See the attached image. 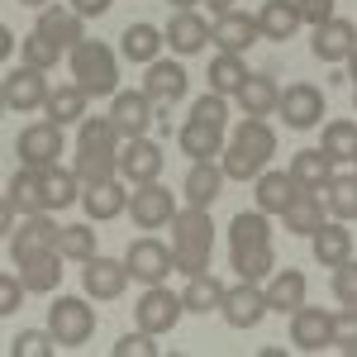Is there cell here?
<instances>
[{
    "instance_id": "6da1fadb",
    "label": "cell",
    "mask_w": 357,
    "mask_h": 357,
    "mask_svg": "<svg viewBox=\"0 0 357 357\" xmlns=\"http://www.w3.org/2000/svg\"><path fill=\"white\" fill-rule=\"evenodd\" d=\"M276 153V134L267 129V119H257V114H248L243 124L234 129L229 138V148H224V176H234V181H257L267 162H272Z\"/></svg>"
},
{
    "instance_id": "7a4b0ae2",
    "label": "cell",
    "mask_w": 357,
    "mask_h": 357,
    "mask_svg": "<svg viewBox=\"0 0 357 357\" xmlns=\"http://www.w3.org/2000/svg\"><path fill=\"white\" fill-rule=\"evenodd\" d=\"M172 248H176V272H186V276L210 272L215 224H210V210H205V205L176 210V220H172Z\"/></svg>"
},
{
    "instance_id": "3957f363",
    "label": "cell",
    "mask_w": 357,
    "mask_h": 357,
    "mask_svg": "<svg viewBox=\"0 0 357 357\" xmlns=\"http://www.w3.org/2000/svg\"><path fill=\"white\" fill-rule=\"evenodd\" d=\"M72 77L86 96H119V62L100 38H82L72 48Z\"/></svg>"
},
{
    "instance_id": "277c9868",
    "label": "cell",
    "mask_w": 357,
    "mask_h": 357,
    "mask_svg": "<svg viewBox=\"0 0 357 357\" xmlns=\"http://www.w3.org/2000/svg\"><path fill=\"white\" fill-rule=\"evenodd\" d=\"M48 329H53V338L62 348H82L96 333V310L86 301H77V296H57L48 305Z\"/></svg>"
},
{
    "instance_id": "5b68a950",
    "label": "cell",
    "mask_w": 357,
    "mask_h": 357,
    "mask_svg": "<svg viewBox=\"0 0 357 357\" xmlns=\"http://www.w3.org/2000/svg\"><path fill=\"white\" fill-rule=\"evenodd\" d=\"M124 262H129V276H134V281H143V286H162L167 272H176V248L158 243V238H138V243H129Z\"/></svg>"
},
{
    "instance_id": "8992f818",
    "label": "cell",
    "mask_w": 357,
    "mask_h": 357,
    "mask_svg": "<svg viewBox=\"0 0 357 357\" xmlns=\"http://www.w3.org/2000/svg\"><path fill=\"white\" fill-rule=\"evenodd\" d=\"M57 234H62V224L48 220V210L43 215H24L20 229H10V257H15V267L29 262V257H38V252H53Z\"/></svg>"
},
{
    "instance_id": "52a82bcc",
    "label": "cell",
    "mask_w": 357,
    "mask_h": 357,
    "mask_svg": "<svg viewBox=\"0 0 357 357\" xmlns=\"http://www.w3.org/2000/svg\"><path fill=\"white\" fill-rule=\"evenodd\" d=\"M15 153H20L24 167H38V172L57 167V153H62V124H53V119L29 124L24 134H20V143H15Z\"/></svg>"
},
{
    "instance_id": "ba28073f",
    "label": "cell",
    "mask_w": 357,
    "mask_h": 357,
    "mask_svg": "<svg viewBox=\"0 0 357 357\" xmlns=\"http://www.w3.org/2000/svg\"><path fill=\"white\" fill-rule=\"evenodd\" d=\"M181 310H186V301L172 296L167 286H148L143 301L134 305L138 329H148V333H172V329H176V319H181Z\"/></svg>"
},
{
    "instance_id": "9c48e42d",
    "label": "cell",
    "mask_w": 357,
    "mask_h": 357,
    "mask_svg": "<svg viewBox=\"0 0 357 357\" xmlns=\"http://www.w3.org/2000/svg\"><path fill=\"white\" fill-rule=\"evenodd\" d=\"M220 314L234 324V329H257L262 314H267V291H257V281H243V276H238V286L224 291Z\"/></svg>"
},
{
    "instance_id": "30bf717a",
    "label": "cell",
    "mask_w": 357,
    "mask_h": 357,
    "mask_svg": "<svg viewBox=\"0 0 357 357\" xmlns=\"http://www.w3.org/2000/svg\"><path fill=\"white\" fill-rule=\"evenodd\" d=\"M82 286L91 301H119L124 296V286H129V262L124 257H91L82 272Z\"/></svg>"
},
{
    "instance_id": "8fae6325",
    "label": "cell",
    "mask_w": 357,
    "mask_h": 357,
    "mask_svg": "<svg viewBox=\"0 0 357 357\" xmlns=\"http://www.w3.org/2000/svg\"><path fill=\"white\" fill-rule=\"evenodd\" d=\"M257 38H262V24H257V15H243V10H229V15H220V20L210 24V43H215L220 53L243 57Z\"/></svg>"
},
{
    "instance_id": "7c38bea8",
    "label": "cell",
    "mask_w": 357,
    "mask_h": 357,
    "mask_svg": "<svg viewBox=\"0 0 357 357\" xmlns=\"http://www.w3.org/2000/svg\"><path fill=\"white\" fill-rule=\"evenodd\" d=\"M129 215H134L138 229H167V224L176 220V200H172L167 186L148 181V186H138V191L129 195Z\"/></svg>"
},
{
    "instance_id": "4fadbf2b",
    "label": "cell",
    "mask_w": 357,
    "mask_h": 357,
    "mask_svg": "<svg viewBox=\"0 0 357 357\" xmlns=\"http://www.w3.org/2000/svg\"><path fill=\"white\" fill-rule=\"evenodd\" d=\"M281 119H286V129H314L319 124V114H324V96H319V86L310 82H296L281 91Z\"/></svg>"
},
{
    "instance_id": "5bb4252c",
    "label": "cell",
    "mask_w": 357,
    "mask_h": 357,
    "mask_svg": "<svg viewBox=\"0 0 357 357\" xmlns=\"http://www.w3.org/2000/svg\"><path fill=\"white\" fill-rule=\"evenodd\" d=\"M291 343L305 348V353L333 348V314H324L319 305H301V310L291 314Z\"/></svg>"
},
{
    "instance_id": "9a60e30c",
    "label": "cell",
    "mask_w": 357,
    "mask_h": 357,
    "mask_svg": "<svg viewBox=\"0 0 357 357\" xmlns=\"http://www.w3.org/2000/svg\"><path fill=\"white\" fill-rule=\"evenodd\" d=\"M48 100V82H43V67H15L10 77H5V110H38Z\"/></svg>"
},
{
    "instance_id": "2e32d148",
    "label": "cell",
    "mask_w": 357,
    "mask_h": 357,
    "mask_svg": "<svg viewBox=\"0 0 357 357\" xmlns=\"http://www.w3.org/2000/svg\"><path fill=\"white\" fill-rule=\"evenodd\" d=\"M162 148L153 143V138H129V148L119 153V172L134 181V186H148V181H158V172H162Z\"/></svg>"
},
{
    "instance_id": "e0dca14e",
    "label": "cell",
    "mask_w": 357,
    "mask_h": 357,
    "mask_svg": "<svg viewBox=\"0 0 357 357\" xmlns=\"http://www.w3.org/2000/svg\"><path fill=\"white\" fill-rule=\"evenodd\" d=\"M110 119L124 138H143L148 124H153V100H148V91H119L114 105H110Z\"/></svg>"
},
{
    "instance_id": "ac0fdd59",
    "label": "cell",
    "mask_w": 357,
    "mask_h": 357,
    "mask_svg": "<svg viewBox=\"0 0 357 357\" xmlns=\"http://www.w3.org/2000/svg\"><path fill=\"white\" fill-rule=\"evenodd\" d=\"M143 91H148V100H153L158 110L176 105V100L186 96V67H181V62H148Z\"/></svg>"
},
{
    "instance_id": "d6986e66",
    "label": "cell",
    "mask_w": 357,
    "mask_h": 357,
    "mask_svg": "<svg viewBox=\"0 0 357 357\" xmlns=\"http://www.w3.org/2000/svg\"><path fill=\"white\" fill-rule=\"evenodd\" d=\"M5 200H10L20 215H43V210H48V186H43V172H38V167L15 172V176H10V186H5Z\"/></svg>"
},
{
    "instance_id": "ffe728a7",
    "label": "cell",
    "mask_w": 357,
    "mask_h": 357,
    "mask_svg": "<svg viewBox=\"0 0 357 357\" xmlns=\"http://www.w3.org/2000/svg\"><path fill=\"white\" fill-rule=\"evenodd\" d=\"M310 48H314L319 62H348V53L357 48V24H348V20H329V24L314 29Z\"/></svg>"
},
{
    "instance_id": "44dd1931",
    "label": "cell",
    "mask_w": 357,
    "mask_h": 357,
    "mask_svg": "<svg viewBox=\"0 0 357 357\" xmlns=\"http://www.w3.org/2000/svg\"><path fill=\"white\" fill-rule=\"evenodd\" d=\"M176 143H181V153H186L191 162H205V158L224 153V129L220 124H205V119H186L181 134H176Z\"/></svg>"
},
{
    "instance_id": "7402d4cb",
    "label": "cell",
    "mask_w": 357,
    "mask_h": 357,
    "mask_svg": "<svg viewBox=\"0 0 357 357\" xmlns=\"http://www.w3.org/2000/svg\"><path fill=\"white\" fill-rule=\"evenodd\" d=\"M281 224H286L291 234H301V238H314V234H319V224H324V205H319V195L301 186L296 200L281 210Z\"/></svg>"
},
{
    "instance_id": "603a6c76",
    "label": "cell",
    "mask_w": 357,
    "mask_h": 357,
    "mask_svg": "<svg viewBox=\"0 0 357 357\" xmlns=\"http://www.w3.org/2000/svg\"><path fill=\"white\" fill-rule=\"evenodd\" d=\"M38 33H48L57 38L62 48H77L86 33H82V15L72 10V5H43L38 10Z\"/></svg>"
},
{
    "instance_id": "cb8c5ba5",
    "label": "cell",
    "mask_w": 357,
    "mask_h": 357,
    "mask_svg": "<svg viewBox=\"0 0 357 357\" xmlns=\"http://www.w3.org/2000/svg\"><path fill=\"white\" fill-rule=\"evenodd\" d=\"M301 305H305V272L281 267V272L267 281V310H276V314H296Z\"/></svg>"
},
{
    "instance_id": "d4e9b609",
    "label": "cell",
    "mask_w": 357,
    "mask_h": 357,
    "mask_svg": "<svg viewBox=\"0 0 357 357\" xmlns=\"http://www.w3.org/2000/svg\"><path fill=\"white\" fill-rule=\"evenodd\" d=\"M291 176L301 181L305 191H324L333 181V158L324 148H301V153L291 158Z\"/></svg>"
},
{
    "instance_id": "484cf974",
    "label": "cell",
    "mask_w": 357,
    "mask_h": 357,
    "mask_svg": "<svg viewBox=\"0 0 357 357\" xmlns=\"http://www.w3.org/2000/svg\"><path fill=\"white\" fill-rule=\"evenodd\" d=\"M296 191H301V181L291 176V172H262L257 176V210H267V215H281L291 200H296Z\"/></svg>"
},
{
    "instance_id": "4316f807",
    "label": "cell",
    "mask_w": 357,
    "mask_h": 357,
    "mask_svg": "<svg viewBox=\"0 0 357 357\" xmlns=\"http://www.w3.org/2000/svg\"><path fill=\"white\" fill-rule=\"evenodd\" d=\"M348 257H353V234L343 229V220L338 224L324 220L319 234H314V262H319V267H343Z\"/></svg>"
},
{
    "instance_id": "83f0119b",
    "label": "cell",
    "mask_w": 357,
    "mask_h": 357,
    "mask_svg": "<svg viewBox=\"0 0 357 357\" xmlns=\"http://www.w3.org/2000/svg\"><path fill=\"white\" fill-rule=\"evenodd\" d=\"M162 43H167V33L158 24H129L119 33V53L129 57V62H158Z\"/></svg>"
},
{
    "instance_id": "f1b7e54d",
    "label": "cell",
    "mask_w": 357,
    "mask_h": 357,
    "mask_svg": "<svg viewBox=\"0 0 357 357\" xmlns=\"http://www.w3.org/2000/svg\"><path fill=\"white\" fill-rule=\"evenodd\" d=\"M20 276H24L29 291H38V296H53L57 286H62V252H38V257H29L20 262Z\"/></svg>"
},
{
    "instance_id": "f546056e",
    "label": "cell",
    "mask_w": 357,
    "mask_h": 357,
    "mask_svg": "<svg viewBox=\"0 0 357 357\" xmlns=\"http://www.w3.org/2000/svg\"><path fill=\"white\" fill-rule=\"evenodd\" d=\"M257 24H262V38H276V43H281V38H291L305 20H301V5H296V0H267V5L257 10Z\"/></svg>"
},
{
    "instance_id": "4dcf8cb0",
    "label": "cell",
    "mask_w": 357,
    "mask_h": 357,
    "mask_svg": "<svg viewBox=\"0 0 357 357\" xmlns=\"http://www.w3.org/2000/svg\"><path fill=\"white\" fill-rule=\"evenodd\" d=\"M210 43V24L200 20V15H191V10H181L172 24H167V48L172 53H200Z\"/></svg>"
},
{
    "instance_id": "1f68e13d",
    "label": "cell",
    "mask_w": 357,
    "mask_h": 357,
    "mask_svg": "<svg viewBox=\"0 0 357 357\" xmlns=\"http://www.w3.org/2000/svg\"><path fill=\"white\" fill-rule=\"evenodd\" d=\"M220 186H224V167H215V158H205V162H191L186 172V200L191 205H215L220 200Z\"/></svg>"
},
{
    "instance_id": "d6a6232c",
    "label": "cell",
    "mask_w": 357,
    "mask_h": 357,
    "mask_svg": "<svg viewBox=\"0 0 357 357\" xmlns=\"http://www.w3.org/2000/svg\"><path fill=\"white\" fill-rule=\"evenodd\" d=\"M238 105H243V114H272L276 105H281V91H276V82L267 77V72H248V82L238 86Z\"/></svg>"
},
{
    "instance_id": "836d02e7",
    "label": "cell",
    "mask_w": 357,
    "mask_h": 357,
    "mask_svg": "<svg viewBox=\"0 0 357 357\" xmlns=\"http://www.w3.org/2000/svg\"><path fill=\"white\" fill-rule=\"evenodd\" d=\"M82 205H86V220H114V215H124L129 191L119 181H100V186H86L82 191Z\"/></svg>"
},
{
    "instance_id": "e575fe53",
    "label": "cell",
    "mask_w": 357,
    "mask_h": 357,
    "mask_svg": "<svg viewBox=\"0 0 357 357\" xmlns=\"http://www.w3.org/2000/svg\"><path fill=\"white\" fill-rule=\"evenodd\" d=\"M43 110H48L53 124H82V119H86V91L77 82H72V86H53L48 100H43Z\"/></svg>"
},
{
    "instance_id": "d590c367",
    "label": "cell",
    "mask_w": 357,
    "mask_h": 357,
    "mask_svg": "<svg viewBox=\"0 0 357 357\" xmlns=\"http://www.w3.org/2000/svg\"><path fill=\"white\" fill-rule=\"evenodd\" d=\"M229 262H234V272L243 276V281H262V276H272V267H276V257H272V243L229 248Z\"/></svg>"
},
{
    "instance_id": "8d00e7d4",
    "label": "cell",
    "mask_w": 357,
    "mask_h": 357,
    "mask_svg": "<svg viewBox=\"0 0 357 357\" xmlns=\"http://www.w3.org/2000/svg\"><path fill=\"white\" fill-rule=\"evenodd\" d=\"M119 129H114V119H100V114H91L82 119V134H77V148L82 153H119Z\"/></svg>"
},
{
    "instance_id": "74e56055",
    "label": "cell",
    "mask_w": 357,
    "mask_h": 357,
    "mask_svg": "<svg viewBox=\"0 0 357 357\" xmlns=\"http://www.w3.org/2000/svg\"><path fill=\"white\" fill-rule=\"evenodd\" d=\"M319 148L329 153L333 162H357V119H333V124H324V143Z\"/></svg>"
},
{
    "instance_id": "f35d334b",
    "label": "cell",
    "mask_w": 357,
    "mask_h": 357,
    "mask_svg": "<svg viewBox=\"0 0 357 357\" xmlns=\"http://www.w3.org/2000/svg\"><path fill=\"white\" fill-rule=\"evenodd\" d=\"M43 186H48V210H67L82 200V176L67 172V167H48L43 172Z\"/></svg>"
},
{
    "instance_id": "ab89813d",
    "label": "cell",
    "mask_w": 357,
    "mask_h": 357,
    "mask_svg": "<svg viewBox=\"0 0 357 357\" xmlns=\"http://www.w3.org/2000/svg\"><path fill=\"white\" fill-rule=\"evenodd\" d=\"M252 243H272L267 210H248V215H234V224H229V248H252Z\"/></svg>"
},
{
    "instance_id": "60d3db41",
    "label": "cell",
    "mask_w": 357,
    "mask_h": 357,
    "mask_svg": "<svg viewBox=\"0 0 357 357\" xmlns=\"http://www.w3.org/2000/svg\"><path fill=\"white\" fill-rule=\"evenodd\" d=\"M248 82V67L238 53H220L210 62V91H220V96H238V86Z\"/></svg>"
},
{
    "instance_id": "b9f144b4",
    "label": "cell",
    "mask_w": 357,
    "mask_h": 357,
    "mask_svg": "<svg viewBox=\"0 0 357 357\" xmlns=\"http://www.w3.org/2000/svg\"><path fill=\"white\" fill-rule=\"evenodd\" d=\"M72 172L82 176V186L114 181V172H119V153H82V148H77V162H72Z\"/></svg>"
},
{
    "instance_id": "7bdbcfd3",
    "label": "cell",
    "mask_w": 357,
    "mask_h": 357,
    "mask_svg": "<svg viewBox=\"0 0 357 357\" xmlns=\"http://www.w3.org/2000/svg\"><path fill=\"white\" fill-rule=\"evenodd\" d=\"M57 252L72 257V262H91V257H96V229H91V224H62Z\"/></svg>"
},
{
    "instance_id": "ee69618b",
    "label": "cell",
    "mask_w": 357,
    "mask_h": 357,
    "mask_svg": "<svg viewBox=\"0 0 357 357\" xmlns=\"http://www.w3.org/2000/svg\"><path fill=\"white\" fill-rule=\"evenodd\" d=\"M181 301H186V310H191V314H210V310H220V305H224V286L210 272H205V276H191V286H186V296H181Z\"/></svg>"
},
{
    "instance_id": "f6af8a7d",
    "label": "cell",
    "mask_w": 357,
    "mask_h": 357,
    "mask_svg": "<svg viewBox=\"0 0 357 357\" xmlns=\"http://www.w3.org/2000/svg\"><path fill=\"white\" fill-rule=\"evenodd\" d=\"M324 191H329V215L333 220H343V224L357 220V172L353 176H333Z\"/></svg>"
},
{
    "instance_id": "bcb514c9",
    "label": "cell",
    "mask_w": 357,
    "mask_h": 357,
    "mask_svg": "<svg viewBox=\"0 0 357 357\" xmlns=\"http://www.w3.org/2000/svg\"><path fill=\"white\" fill-rule=\"evenodd\" d=\"M57 57H62V43H57V38L38 33V29H33V33L24 38V62H29V67H43V72H53Z\"/></svg>"
},
{
    "instance_id": "7dc6e473",
    "label": "cell",
    "mask_w": 357,
    "mask_h": 357,
    "mask_svg": "<svg viewBox=\"0 0 357 357\" xmlns=\"http://www.w3.org/2000/svg\"><path fill=\"white\" fill-rule=\"evenodd\" d=\"M53 329L43 333V329H24L20 333V338H15V348H10V353L15 357H53Z\"/></svg>"
},
{
    "instance_id": "c3c4849f",
    "label": "cell",
    "mask_w": 357,
    "mask_h": 357,
    "mask_svg": "<svg viewBox=\"0 0 357 357\" xmlns=\"http://www.w3.org/2000/svg\"><path fill=\"white\" fill-rule=\"evenodd\" d=\"M191 119H205V124H220L224 129V119H229V96H220V91L200 96V100L191 105Z\"/></svg>"
},
{
    "instance_id": "681fc988",
    "label": "cell",
    "mask_w": 357,
    "mask_h": 357,
    "mask_svg": "<svg viewBox=\"0 0 357 357\" xmlns=\"http://www.w3.org/2000/svg\"><path fill=\"white\" fill-rule=\"evenodd\" d=\"M333 348L357 353V305H348L343 314H333Z\"/></svg>"
},
{
    "instance_id": "f907efd6",
    "label": "cell",
    "mask_w": 357,
    "mask_h": 357,
    "mask_svg": "<svg viewBox=\"0 0 357 357\" xmlns=\"http://www.w3.org/2000/svg\"><path fill=\"white\" fill-rule=\"evenodd\" d=\"M114 357H158V343H153V333H148V329L124 333V338L114 343Z\"/></svg>"
},
{
    "instance_id": "816d5d0a",
    "label": "cell",
    "mask_w": 357,
    "mask_h": 357,
    "mask_svg": "<svg viewBox=\"0 0 357 357\" xmlns=\"http://www.w3.org/2000/svg\"><path fill=\"white\" fill-rule=\"evenodd\" d=\"M333 296L343 305H357V262L348 257L343 267H333Z\"/></svg>"
},
{
    "instance_id": "f5cc1de1",
    "label": "cell",
    "mask_w": 357,
    "mask_h": 357,
    "mask_svg": "<svg viewBox=\"0 0 357 357\" xmlns=\"http://www.w3.org/2000/svg\"><path fill=\"white\" fill-rule=\"evenodd\" d=\"M24 276H20V281H15V276H0V314H15V310H20V305H24Z\"/></svg>"
},
{
    "instance_id": "db71d44e",
    "label": "cell",
    "mask_w": 357,
    "mask_h": 357,
    "mask_svg": "<svg viewBox=\"0 0 357 357\" xmlns=\"http://www.w3.org/2000/svg\"><path fill=\"white\" fill-rule=\"evenodd\" d=\"M296 5H301V20L305 24H329L333 20V0H296Z\"/></svg>"
},
{
    "instance_id": "11a10c76",
    "label": "cell",
    "mask_w": 357,
    "mask_h": 357,
    "mask_svg": "<svg viewBox=\"0 0 357 357\" xmlns=\"http://www.w3.org/2000/svg\"><path fill=\"white\" fill-rule=\"evenodd\" d=\"M72 10H77V15H91V20H96V15H105V10H110V0H72Z\"/></svg>"
},
{
    "instance_id": "9f6ffc18",
    "label": "cell",
    "mask_w": 357,
    "mask_h": 357,
    "mask_svg": "<svg viewBox=\"0 0 357 357\" xmlns=\"http://www.w3.org/2000/svg\"><path fill=\"white\" fill-rule=\"evenodd\" d=\"M0 229H15V205L10 200H0Z\"/></svg>"
},
{
    "instance_id": "6f0895ef",
    "label": "cell",
    "mask_w": 357,
    "mask_h": 357,
    "mask_svg": "<svg viewBox=\"0 0 357 357\" xmlns=\"http://www.w3.org/2000/svg\"><path fill=\"white\" fill-rule=\"evenodd\" d=\"M205 5H210L215 15H229V10H234V0H205Z\"/></svg>"
},
{
    "instance_id": "680465c9",
    "label": "cell",
    "mask_w": 357,
    "mask_h": 357,
    "mask_svg": "<svg viewBox=\"0 0 357 357\" xmlns=\"http://www.w3.org/2000/svg\"><path fill=\"white\" fill-rule=\"evenodd\" d=\"M348 72H353V77H357V48H353V53H348Z\"/></svg>"
},
{
    "instance_id": "91938a15",
    "label": "cell",
    "mask_w": 357,
    "mask_h": 357,
    "mask_svg": "<svg viewBox=\"0 0 357 357\" xmlns=\"http://www.w3.org/2000/svg\"><path fill=\"white\" fill-rule=\"evenodd\" d=\"M172 5H176V10H191V5H200V0H172Z\"/></svg>"
},
{
    "instance_id": "94428289",
    "label": "cell",
    "mask_w": 357,
    "mask_h": 357,
    "mask_svg": "<svg viewBox=\"0 0 357 357\" xmlns=\"http://www.w3.org/2000/svg\"><path fill=\"white\" fill-rule=\"evenodd\" d=\"M24 5H38V10H43V5H48V0H24Z\"/></svg>"
}]
</instances>
